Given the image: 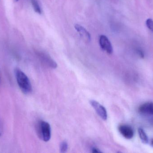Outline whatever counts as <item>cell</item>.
<instances>
[{
    "mask_svg": "<svg viewBox=\"0 0 153 153\" xmlns=\"http://www.w3.org/2000/svg\"><path fill=\"white\" fill-rule=\"evenodd\" d=\"M75 28L78 32L81 37L85 42H90L91 40V36L89 32L86 30V29L79 24L75 25Z\"/></svg>",
    "mask_w": 153,
    "mask_h": 153,
    "instance_id": "cell-6",
    "label": "cell"
},
{
    "mask_svg": "<svg viewBox=\"0 0 153 153\" xmlns=\"http://www.w3.org/2000/svg\"><path fill=\"white\" fill-rule=\"evenodd\" d=\"M119 131L121 134L125 138L130 139L133 138L134 132L131 127L127 125H121L118 128Z\"/></svg>",
    "mask_w": 153,
    "mask_h": 153,
    "instance_id": "cell-5",
    "label": "cell"
},
{
    "mask_svg": "<svg viewBox=\"0 0 153 153\" xmlns=\"http://www.w3.org/2000/svg\"><path fill=\"white\" fill-rule=\"evenodd\" d=\"M138 132L139 137L142 140V142L144 143H148L149 142V138L144 129L142 128H139Z\"/></svg>",
    "mask_w": 153,
    "mask_h": 153,
    "instance_id": "cell-9",
    "label": "cell"
},
{
    "mask_svg": "<svg viewBox=\"0 0 153 153\" xmlns=\"http://www.w3.org/2000/svg\"><path fill=\"white\" fill-rule=\"evenodd\" d=\"M39 133L41 139L45 142H48L51 137V128L50 125L45 121H41L39 126Z\"/></svg>",
    "mask_w": 153,
    "mask_h": 153,
    "instance_id": "cell-2",
    "label": "cell"
},
{
    "mask_svg": "<svg viewBox=\"0 0 153 153\" xmlns=\"http://www.w3.org/2000/svg\"><path fill=\"white\" fill-rule=\"evenodd\" d=\"M40 56L42 60L48 66L53 68H55L57 67L56 63L48 54L41 53H40Z\"/></svg>",
    "mask_w": 153,
    "mask_h": 153,
    "instance_id": "cell-8",
    "label": "cell"
},
{
    "mask_svg": "<svg viewBox=\"0 0 153 153\" xmlns=\"http://www.w3.org/2000/svg\"><path fill=\"white\" fill-rule=\"evenodd\" d=\"M92 152L93 153H101L102 152L99 149L96 148H93L92 149Z\"/></svg>",
    "mask_w": 153,
    "mask_h": 153,
    "instance_id": "cell-13",
    "label": "cell"
},
{
    "mask_svg": "<svg viewBox=\"0 0 153 153\" xmlns=\"http://www.w3.org/2000/svg\"><path fill=\"white\" fill-rule=\"evenodd\" d=\"M19 0H15V1H19Z\"/></svg>",
    "mask_w": 153,
    "mask_h": 153,
    "instance_id": "cell-15",
    "label": "cell"
},
{
    "mask_svg": "<svg viewBox=\"0 0 153 153\" xmlns=\"http://www.w3.org/2000/svg\"><path fill=\"white\" fill-rule=\"evenodd\" d=\"M146 25L147 28L153 32V20L152 19H147L146 21Z\"/></svg>",
    "mask_w": 153,
    "mask_h": 153,
    "instance_id": "cell-12",
    "label": "cell"
},
{
    "mask_svg": "<svg viewBox=\"0 0 153 153\" xmlns=\"http://www.w3.org/2000/svg\"><path fill=\"white\" fill-rule=\"evenodd\" d=\"M31 2L35 12L39 14H41L42 10L37 1L36 0H31Z\"/></svg>",
    "mask_w": 153,
    "mask_h": 153,
    "instance_id": "cell-10",
    "label": "cell"
},
{
    "mask_svg": "<svg viewBox=\"0 0 153 153\" xmlns=\"http://www.w3.org/2000/svg\"><path fill=\"white\" fill-rule=\"evenodd\" d=\"M0 81H1V80H0Z\"/></svg>",
    "mask_w": 153,
    "mask_h": 153,
    "instance_id": "cell-16",
    "label": "cell"
},
{
    "mask_svg": "<svg viewBox=\"0 0 153 153\" xmlns=\"http://www.w3.org/2000/svg\"><path fill=\"white\" fill-rule=\"evenodd\" d=\"M90 104L92 107L95 110L97 114L104 120H106L108 118L107 110L102 105H101L96 101L91 100Z\"/></svg>",
    "mask_w": 153,
    "mask_h": 153,
    "instance_id": "cell-3",
    "label": "cell"
},
{
    "mask_svg": "<svg viewBox=\"0 0 153 153\" xmlns=\"http://www.w3.org/2000/svg\"><path fill=\"white\" fill-rule=\"evenodd\" d=\"M99 43L102 50L108 54H112L113 47L109 40L105 35H101L99 39Z\"/></svg>",
    "mask_w": 153,
    "mask_h": 153,
    "instance_id": "cell-4",
    "label": "cell"
},
{
    "mask_svg": "<svg viewBox=\"0 0 153 153\" xmlns=\"http://www.w3.org/2000/svg\"><path fill=\"white\" fill-rule=\"evenodd\" d=\"M151 144H152V145L153 146V139L152 140V142H151Z\"/></svg>",
    "mask_w": 153,
    "mask_h": 153,
    "instance_id": "cell-14",
    "label": "cell"
},
{
    "mask_svg": "<svg viewBox=\"0 0 153 153\" xmlns=\"http://www.w3.org/2000/svg\"><path fill=\"white\" fill-rule=\"evenodd\" d=\"M139 112L141 114L146 116L153 115V103L147 102L141 105L138 109Z\"/></svg>",
    "mask_w": 153,
    "mask_h": 153,
    "instance_id": "cell-7",
    "label": "cell"
},
{
    "mask_svg": "<svg viewBox=\"0 0 153 153\" xmlns=\"http://www.w3.org/2000/svg\"><path fill=\"white\" fill-rule=\"evenodd\" d=\"M68 145L67 142L65 141L62 142L60 145V152L62 153H65L68 150Z\"/></svg>",
    "mask_w": 153,
    "mask_h": 153,
    "instance_id": "cell-11",
    "label": "cell"
},
{
    "mask_svg": "<svg viewBox=\"0 0 153 153\" xmlns=\"http://www.w3.org/2000/svg\"><path fill=\"white\" fill-rule=\"evenodd\" d=\"M15 75L21 90L26 94L31 93L32 90V85L27 76L19 68L15 69Z\"/></svg>",
    "mask_w": 153,
    "mask_h": 153,
    "instance_id": "cell-1",
    "label": "cell"
}]
</instances>
